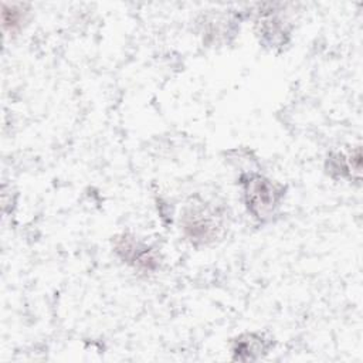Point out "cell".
I'll list each match as a JSON object with an SVG mask.
<instances>
[{
  "mask_svg": "<svg viewBox=\"0 0 363 363\" xmlns=\"http://www.w3.org/2000/svg\"><path fill=\"white\" fill-rule=\"evenodd\" d=\"M244 201L252 217L257 220L269 218L281 206L284 197V187L257 173H248L241 177Z\"/></svg>",
  "mask_w": 363,
  "mask_h": 363,
  "instance_id": "1",
  "label": "cell"
},
{
  "mask_svg": "<svg viewBox=\"0 0 363 363\" xmlns=\"http://www.w3.org/2000/svg\"><path fill=\"white\" fill-rule=\"evenodd\" d=\"M184 235L196 245L214 242L224 230V216L210 204H191L182 216Z\"/></svg>",
  "mask_w": 363,
  "mask_h": 363,
  "instance_id": "2",
  "label": "cell"
},
{
  "mask_svg": "<svg viewBox=\"0 0 363 363\" xmlns=\"http://www.w3.org/2000/svg\"><path fill=\"white\" fill-rule=\"evenodd\" d=\"M115 252L128 264L145 271H153L157 267V258L155 252L129 235H121L115 238Z\"/></svg>",
  "mask_w": 363,
  "mask_h": 363,
  "instance_id": "3",
  "label": "cell"
},
{
  "mask_svg": "<svg viewBox=\"0 0 363 363\" xmlns=\"http://www.w3.org/2000/svg\"><path fill=\"white\" fill-rule=\"evenodd\" d=\"M269 347L268 340L258 333H245L237 337L233 343L234 359L238 360H254L262 353H267Z\"/></svg>",
  "mask_w": 363,
  "mask_h": 363,
  "instance_id": "4",
  "label": "cell"
},
{
  "mask_svg": "<svg viewBox=\"0 0 363 363\" xmlns=\"http://www.w3.org/2000/svg\"><path fill=\"white\" fill-rule=\"evenodd\" d=\"M27 6L26 4H3V27L7 33L16 34L21 30L23 23L27 17Z\"/></svg>",
  "mask_w": 363,
  "mask_h": 363,
  "instance_id": "5",
  "label": "cell"
}]
</instances>
